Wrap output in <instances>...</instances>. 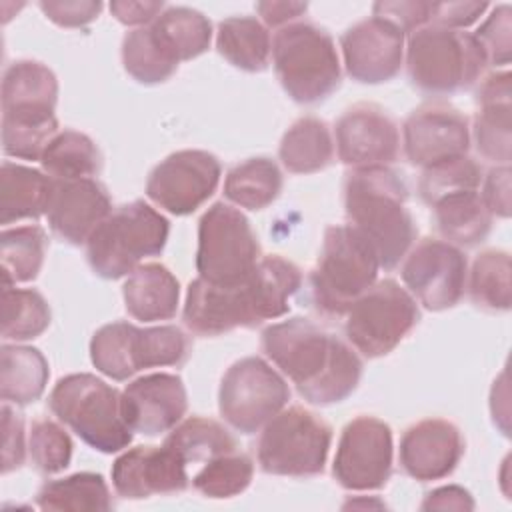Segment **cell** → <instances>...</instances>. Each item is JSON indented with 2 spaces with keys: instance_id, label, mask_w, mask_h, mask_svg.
<instances>
[{
  "instance_id": "cell-26",
  "label": "cell",
  "mask_w": 512,
  "mask_h": 512,
  "mask_svg": "<svg viewBox=\"0 0 512 512\" xmlns=\"http://www.w3.org/2000/svg\"><path fill=\"white\" fill-rule=\"evenodd\" d=\"M54 178L22 164L4 162L0 170V222L12 224L46 214Z\"/></svg>"
},
{
  "instance_id": "cell-53",
  "label": "cell",
  "mask_w": 512,
  "mask_h": 512,
  "mask_svg": "<svg viewBox=\"0 0 512 512\" xmlns=\"http://www.w3.org/2000/svg\"><path fill=\"white\" fill-rule=\"evenodd\" d=\"M258 14L266 26H282L308 10L306 2H258Z\"/></svg>"
},
{
  "instance_id": "cell-18",
  "label": "cell",
  "mask_w": 512,
  "mask_h": 512,
  "mask_svg": "<svg viewBox=\"0 0 512 512\" xmlns=\"http://www.w3.org/2000/svg\"><path fill=\"white\" fill-rule=\"evenodd\" d=\"M334 132L338 158L352 170L388 166L398 156V126L376 104H354L338 118Z\"/></svg>"
},
{
  "instance_id": "cell-41",
  "label": "cell",
  "mask_w": 512,
  "mask_h": 512,
  "mask_svg": "<svg viewBox=\"0 0 512 512\" xmlns=\"http://www.w3.org/2000/svg\"><path fill=\"white\" fill-rule=\"evenodd\" d=\"M510 256L502 250H486L476 256L470 270V298L492 312L510 310Z\"/></svg>"
},
{
  "instance_id": "cell-7",
  "label": "cell",
  "mask_w": 512,
  "mask_h": 512,
  "mask_svg": "<svg viewBox=\"0 0 512 512\" xmlns=\"http://www.w3.org/2000/svg\"><path fill=\"white\" fill-rule=\"evenodd\" d=\"M272 62L284 92L298 104L328 98L342 80L332 36L310 22H294L276 32Z\"/></svg>"
},
{
  "instance_id": "cell-33",
  "label": "cell",
  "mask_w": 512,
  "mask_h": 512,
  "mask_svg": "<svg viewBox=\"0 0 512 512\" xmlns=\"http://www.w3.org/2000/svg\"><path fill=\"white\" fill-rule=\"evenodd\" d=\"M36 504L42 510L58 512L110 510L114 506L106 480L96 472H76L46 482L36 494Z\"/></svg>"
},
{
  "instance_id": "cell-16",
  "label": "cell",
  "mask_w": 512,
  "mask_h": 512,
  "mask_svg": "<svg viewBox=\"0 0 512 512\" xmlns=\"http://www.w3.org/2000/svg\"><path fill=\"white\" fill-rule=\"evenodd\" d=\"M468 148V118L450 104H422L404 122V152L414 166L430 168L466 156Z\"/></svg>"
},
{
  "instance_id": "cell-6",
  "label": "cell",
  "mask_w": 512,
  "mask_h": 512,
  "mask_svg": "<svg viewBox=\"0 0 512 512\" xmlns=\"http://www.w3.org/2000/svg\"><path fill=\"white\" fill-rule=\"evenodd\" d=\"M380 262L370 242L350 224L324 232L310 290L316 308L326 316H342L378 278Z\"/></svg>"
},
{
  "instance_id": "cell-45",
  "label": "cell",
  "mask_w": 512,
  "mask_h": 512,
  "mask_svg": "<svg viewBox=\"0 0 512 512\" xmlns=\"http://www.w3.org/2000/svg\"><path fill=\"white\" fill-rule=\"evenodd\" d=\"M512 10L508 4H498L484 24L474 32L476 42L480 44L486 62L492 66H508L512 52Z\"/></svg>"
},
{
  "instance_id": "cell-27",
  "label": "cell",
  "mask_w": 512,
  "mask_h": 512,
  "mask_svg": "<svg viewBox=\"0 0 512 512\" xmlns=\"http://www.w3.org/2000/svg\"><path fill=\"white\" fill-rule=\"evenodd\" d=\"M58 80L54 72L34 60H16L4 70L2 112H54Z\"/></svg>"
},
{
  "instance_id": "cell-23",
  "label": "cell",
  "mask_w": 512,
  "mask_h": 512,
  "mask_svg": "<svg viewBox=\"0 0 512 512\" xmlns=\"http://www.w3.org/2000/svg\"><path fill=\"white\" fill-rule=\"evenodd\" d=\"M90 360L112 380H128L144 368H154L150 328L122 320L104 324L90 340Z\"/></svg>"
},
{
  "instance_id": "cell-52",
  "label": "cell",
  "mask_w": 512,
  "mask_h": 512,
  "mask_svg": "<svg viewBox=\"0 0 512 512\" xmlns=\"http://www.w3.org/2000/svg\"><path fill=\"white\" fill-rule=\"evenodd\" d=\"M422 510H472L474 500L462 486H442L432 490L420 506Z\"/></svg>"
},
{
  "instance_id": "cell-31",
  "label": "cell",
  "mask_w": 512,
  "mask_h": 512,
  "mask_svg": "<svg viewBox=\"0 0 512 512\" xmlns=\"http://www.w3.org/2000/svg\"><path fill=\"white\" fill-rule=\"evenodd\" d=\"M278 156L288 172L312 174L324 170L334 156L328 124L316 116L296 120L282 136Z\"/></svg>"
},
{
  "instance_id": "cell-39",
  "label": "cell",
  "mask_w": 512,
  "mask_h": 512,
  "mask_svg": "<svg viewBox=\"0 0 512 512\" xmlns=\"http://www.w3.org/2000/svg\"><path fill=\"white\" fill-rule=\"evenodd\" d=\"M58 134L54 112H2V148L20 160H40Z\"/></svg>"
},
{
  "instance_id": "cell-25",
  "label": "cell",
  "mask_w": 512,
  "mask_h": 512,
  "mask_svg": "<svg viewBox=\"0 0 512 512\" xmlns=\"http://www.w3.org/2000/svg\"><path fill=\"white\" fill-rule=\"evenodd\" d=\"M126 312L140 322L170 320L176 316L180 284L162 264H140L122 286Z\"/></svg>"
},
{
  "instance_id": "cell-11",
  "label": "cell",
  "mask_w": 512,
  "mask_h": 512,
  "mask_svg": "<svg viewBox=\"0 0 512 512\" xmlns=\"http://www.w3.org/2000/svg\"><path fill=\"white\" fill-rule=\"evenodd\" d=\"M260 244L248 218L234 206L216 202L198 222V276L212 284L244 280L260 260Z\"/></svg>"
},
{
  "instance_id": "cell-3",
  "label": "cell",
  "mask_w": 512,
  "mask_h": 512,
  "mask_svg": "<svg viewBox=\"0 0 512 512\" xmlns=\"http://www.w3.org/2000/svg\"><path fill=\"white\" fill-rule=\"evenodd\" d=\"M406 200L404 180L388 166L354 168L344 180V208L350 226L370 242L384 270L398 266L416 238Z\"/></svg>"
},
{
  "instance_id": "cell-38",
  "label": "cell",
  "mask_w": 512,
  "mask_h": 512,
  "mask_svg": "<svg viewBox=\"0 0 512 512\" xmlns=\"http://www.w3.org/2000/svg\"><path fill=\"white\" fill-rule=\"evenodd\" d=\"M122 64L124 70L140 84H160L176 72L180 62L160 42L152 26H142L124 36Z\"/></svg>"
},
{
  "instance_id": "cell-13",
  "label": "cell",
  "mask_w": 512,
  "mask_h": 512,
  "mask_svg": "<svg viewBox=\"0 0 512 512\" xmlns=\"http://www.w3.org/2000/svg\"><path fill=\"white\" fill-rule=\"evenodd\" d=\"M392 430L374 416L350 420L340 436L332 474L346 490H378L392 474Z\"/></svg>"
},
{
  "instance_id": "cell-40",
  "label": "cell",
  "mask_w": 512,
  "mask_h": 512,
  "mask_svg": "<svg viewBox=\"0 0 512 512\" xmlns=\"http://www.w3.org/2000/svg\"><path fill=\"white\" fill-rule=\"evenodd\" d=\"M50 306L30 288H2V338L24 342L38 338L50 326Z\"/></svg>"
},
{
  "instance_id": "cell-19",
  "label": "cell",
  "mask_w": 512,
  "mask_h": 512,
  "mask_svg": "<svg viewBox=\"0 0 512 512\" xmlns=\"http://www.w3.org/2000/svg\"><path fill=\"white\" fill-rule=\"evenodd\" d=\"M120 408L132 432L144 436L170 432L188 408L184 382L168 372L140 376L120 392Z\"/></svg>"
},
{
  "instance_id": "cell-24",
  "label": "cell",
  "mask_w": 512,
  "mask_h": 512,
  "mask_svg": "<svg viewBox=\"0 0 512 512\" xmlns=\"http://www.w3.org/2000/svg\"><path fill=\"white\" fill-rule=\"evenodd\" d=\"M478 112L474 118L476 150L492 162L510 164L512 124H510V72H496L484 78L478 88Z\"/></svg>"
},
{
  "instance_id": "cell-49",
  "label": "cell",
  "mask_w": 512,
  "mask_h": 512,
  "mask_svg": "<svg viewBox=\"0 0 512 512\" xmlns=\"http://www.w3.org/2000/svg\"><path fill=\"white\" fill-rule=\"evenodd\" d=\"M488 8V2H432L430 24L460 30L474 24Z\"/></svg>"
},
{
  "instance_id": "cell-48",
  "label": "cell",
  "mask_w": 512,
  "mask_h": 512,
  "mask_svg": "<svg viewBox=\"0 0 512 512\" xmlns=\"http://www.w3.org/2000/svg\"><path fill=\"white\" fill-rule=\"evenodd\" d=\"M430 4L432 2H376L372 12L392 22L402 34H412L430 22Z\"/></svg>"
},
{
  "instance_id": "cell-46",
  "label": "cell",
  "mask_w": 512,
  "mask_h": 512,
  "mask_svg": "<svg viewBox=\"0 0 512 512\" xmlns=\"http://www.w3.org/2000/svg\"><path fill=\"white\" fill-rule=\"evenodd\" d=\"M38 6L48 20L62 28H82L102 12V2L94 0H42Z\"/></svg>"
},
{
  "instance_id": "cell-8",
  "label": "cell",
  "mask_w": 512,
  "mask_h": 512,
  "mask_svg": "<svg viewBox=\"0 0 512 512\" xmlns=\"http://www.w3.org/2000/svg\"><path fill=\"white\" fill-rule=\"evenodd\" d=\"M486 64V56L470 32L426 24L408 36V76L426 94L442 96L468 88L480 78Z\"/></svg>"
},
{
  "instance_id": "cell-37",
  "label": "cell",
  "mask_w": 512,
  "mask_h": 512,
  "mask_svg": "<svg viewBox=\"0 0 512 512\" xmlns=\"http://www.w3.org/2000/svg\"><path fill=\"white\" fill-rule=\"evenodd\" d=\"M164 446L176 452L186 464H196L236 450V440L220 422L190 416L170 430Z\"/></svg>"
},
{
  "instance_id": "cell-20",
  "label": "cell",
  "mask_w": 512,
  "mask_h": 512,
  "mask_svg": "<svg viewBox=\"0 0 512 512\" xmlns=\"http://www.w3.org/2000/svg\"><path fill=\"white\" fill-rule=\"evenodd\" d=\"M186 462L168 446H136L122 452L110 470L118 496L140 500L154 494H176L186 490Z\"/></svg>"
},
{
  "instance_id": "cell-21",
  "label": "cell",
  "mask_w": 512,
  "mask_h": 512,
  "mask_svg": "<svg viewBox=\"0 0 512 512\" xmlns=\"http://www.w3.org/2000/svg\"><path fill=\"white\" fill-rule=\"evenodd\" d=\"M110 212V196L96 178H54L46 218L58 238L84 244Z\"/></svg>"
},
{
  "instance_id": "cell-51",
  "label": "cell",
  "mask_w": 512,
  "mask_h": 512,
  "mask_svg": "<svg viewBox=\"0 0 512 512\" xmlns=\"http://www.w3.org/2000/svg\"><path fill=\"white\" fill-rule=\"evenodd\" d=\"M110 12L114 18L126 26H144L148 22H154L162 12V2H148V0H116L110 4Z\"/></svg>"
},
{
  "instance_id": "cell-14",
  "label": "cell",
  "mask_w": 512,
  "mask_h": 512,
  "mask_svg": "<svg viewBox=\"0 0 512 512\" xmlns=\"http://www.w3.org/2000/svg\"><path fill=\"white\" fill-rule=\"evenodd\" d=\"M220 162L206 150H178L166 156L146 180L148 198L174 216L198 210L218 188Z\"/></svg>"
},
{
  "instance_id": "cell-47",
  "label": "cell",
  "mask_w": 512,
  "mask_h": 512,
  "mask_svg": "<svg viewBox=\"0 0 512 512\" xmlns=\"http://www.w3.org/2000/svg\"><path fill=\"white\" fill-rule=\"evenodd\" d=\"M2 474H8L24 464L26 458V442H24V420L22 416L8 406L2 404Z\"/></svg>"
},
{
  "instance_id": "cell-5",
  "label": "cell",
  "mask_w": 512,
  "mask_h": 512,
  "mask_svg": "<svg viewBox=\"0 0 512 512\" xmlns=\"http://www.w3.org/2000/svg\"><path fill=\"white\" fill-rule=\"evenodd\" d=\"M48 406L60 422L98 452L114 454L132 442V430L120 408V392L94 374L60 378L48 396Z\"/></svg>"
},
{
  "instance_id": "cell-50",
  "label": "cell",
  "mask_w": 512,
  "mask_h": 512,
  "mask_svg": "<svg viewBox=\"0 0 512 512\" xmlns=\"http://www.w3.org/2000/svg\"><path fill=\"white\" fill-rule=\"evenodd\" d=\"M480 198L492 216H500V218L510 216L512 200H510V166L508 164H500L486 174Z\"/></svg>"
},
{
  "instance_id": "cell-44",
  "label": "cell",
  "mask_w": 512,
  "mask_h": 512,
  "mask_svg": "<svg viewBox=\"0 0 512 512\" xmlns=\"http://www.w3.org/2000/svg\"><path fill=\"white\" fill-rule=\"evenodd\" d=\"M28 452L36 470L42 474H56L70 466L72 440L60 424L40 418L30 428Z\"/></svg>"
},
{
  "instance_id": "cell-28",
  "label": "cell",
  "mask_w": 512,
  "mask_h": 512,
  "mask_svg": "<svg viewBox=\"0 0 512 512\" xmlns=\"http://www.w3.org/2000/svg\"><path fill=\"white\" fill-rule=\"evenodd\" d=\"M430 208L434 210L438 232L454 246H476L492 228V214L484 206L478 190L446 194Z\"/></svg>"
},
{
  "instance_id": "cell-22",
  "label": "cell",
  "mask_w": 512,
  "mask_h": 512,
  "mask_svg": "<svg viewBox=\"0 0 512 512\" xmlns=\"http://www.w3.org/2000/svg\"><path fill=\"white\" fill-rule=\"evenodd\" d=\"M464 454V440L452 422L426 418L412 424L400 440V466L420 482L440 480L454 472Z\"/></svg>"
},
{
  "instance_id": "cell-12",
  "label": "cell",
  "mask_w": 512,
  "mask_h": 512,
  "mask_svg": "<svg viewBox=\"0 0 512 512\" xmlns=\"http://www.w3.org/2000/svg\"><path fill=\"white\" fill-rule=\"evenodd\" d=\"M290 400L286 380L262 358L234 362L218 390L220 416L240 434L258 432Z\"/></svg>"
},
{
  "instance_id": "cell-35",
  "label": "cell",
  "mask_w": 512,
  "mask_h": 512,
  "mask_svg": "<svg viewBox=\"0 0 512 512\" xmlns=\"http://www.w3.org/2000/svg\"><path fill=\"white\" fill-rule=\"evenodd\" d=\"M40 164L52 178H92L102 168V156L98 146L86 134L62 130L44 148Z\"/></svg>"
},
{
  "instance_id": "cell-34",
  "label": "cell",
  "mask_w": 512,
  "mask_h": 512,
  "mask_svg": "<svg viewBox=\"0 0 512 512\" xmlns=\"http://www.w3.org/2000/svg\"><path fill=\"white\" fill-rule=\"evenodd\" d=\"M150 26L178 62L192 60L210 48L212 24L198 10L170 6Z\"/></svg>"
},
{
  "instance_id": "cell-1",
  "label": "cell",
  "mask_w": 512,
  "mask_h": 512,
  "mask_svg": "<svg viewBox=\"0 0 512 512\" xmlns=\"http://www.w3.org/2000/svg\"><path fill=\"white\" fill-rule=\"evenodd\" d=\"M302 286L300 268L278 256H262L236 284H212L196 278L188 284L182 320L198 336H218L234 328H254L290 310V298Z\"/></svg>"
},
{
  "instance_id": "cell-42",
  "label": "cell",
  "mask_w": 512,
  "mask_h": 512,
  "mask_svg": "<svg viewBox=\"0 0 512 512\" xmlns=\"http://www.w3.org/2000/svg\"><path fill=\"white\" fill-rule=\"evenodd\" d=\"M254 476V462L244 452H226L208 462L192 478V486L206 498H232L244 492Z\"/></svg>"
},
{
  "instance_id": "cell-10",
  "label": "cell",
  "mask_w": 512,
  "mask_h": 512,
  "mask_svg": "<svg viewBox=\"0 0 512 512\" xmlns=\"http://www.w3.org/2000/svg\"><path fill=\"white\" fill-rule=\"evenodd\" d=\"M420 310L414 296L396 280L374 282L346 310L344 332L348 342L366 358L392 352L418 324Z\"/></svg>"
},
{
  "instance_id": "cell-9",
  "label": "cell",
  "mask_w": 512,
  "mask_h": 512,
  "mask_svg": "<svg viewBox=\"0 0 512 512\" xmlns=\"http://www.w3.org/2000/svg\"><path fill=\"white\" fill-rule=\"evenodd\" d=\"M332 428L314 412L292 406L272 416L258 440V464L274 476H316L324 470Z\"/></svg>"
},
{
  "instance_id": "cell-36",
  "label": "cell",
  "mask_w": 512,
  "mask_h": 512,
  "mask_svg": "<svg viewBox=\"0 0 512 512\" xmlns=\"http://www.w3.org/2000/svg\"><path fill=\"white\" fill-rule=\"evenodd\" d=\"M46 232L36 226L6 228L0 234V260H2V284L12 286L18 282H30L38 276L46 254Z\"/></svg>"
},
{
  "instance_id": "cell-2",
  "label": "cell",
  "mask_w": 512,
  "mask_h": 512,
  "mask_svg": "<svg viewBox=\"0 0 512 512\" xmlns=\"http://www.w3.org/2000/svg\"><path fill=\"white\" fill-rule=\"evenodd\" d=\"M262 350L310 404L346 400L362 376L358 354L308 318L294 316L264 328Z\"/></svg>"
},
{
  "instance_id": "cell-43",
  "label": "cell",
  "mask_w": 512,
  "mask_h": 512,
  "mask_svg": "<svg viewBox=\"0 0 512 512\" xmlns=\"http://www.w3.org/2000/svg\"><path fill=\"white\" fill-rule=\"evenodd\" d=\"M480 166L468 158L458 156L440 164H434L430 168H424L422 178L418 182L420 198L432 206L436 200H440L446 194L458 192V190H478L480 186Z\"/></svg>"
},
{
  "instance_id": "cell-32",
  "label": "cell",
  "mask_w": 512,
  "mask_h": 512,
  "mask_svg": "<svg viewBox=\"0 0 512 512\" xmlns=\"http://www.w3.org/2000/svg\"><path fill=\"white\" fill-rule=\"evenodd\" d=\"M282 192V172L278 164L266 156L248 158L228 170L224 180V196L236 206L262 210L270 206Z\"/></svg>"
},
{
  "instance_id": "cell-30",
  "label": "cell",
  "mask_w": 512,
  "mask_h": 512,
  "mask_svg": "<svg viewBox=\"0 0 512 512\" xmlns=\"http://www.w3.org/2000/svg\"><path fill=\"white\" fill-rule=\"evenodd\" d=\"M216 48L232 66L246 72H262L272 54L266 26L254 16H230L218 24Z\"/></svg>"
},
{
  "instance_id": "cell-4",
  "label": "cell",
  "mask_w": 512,
  "mask_h": 512,
  "mask_svg": "<svg viewBox=\"0 0 512 512\" xmlns=\"http://www.w3.org/2000/svg\"><path fill=\"white\" fill-rule=\"evenodd\" d=\"M170 234V222L142 200L112 210L86 242L90 268L116 280L130 276L144 258L158 256Z\"/></svg>"
},
{
  "instance_id": "cell-29",
  "label": "cell",
  "mask_w": 512,
  "mask_h": 512,
  "mask_svg": "<svg viewBox=\"0 0 512 512\" xmlns=\"http://www.w3.org/2000/svg\"><path fill=\"white\" fill-rule=\"evenodd\" d=\"M48 360L38 348L4 344L0 350V396L18 406L38 400L48 384Z\"/></svg>"
},
{
  "instance_id": "cell-17",
  "label": "cell",
  "mask_w": 512,
  "mask_h": 512,
  "mask_svg": "<svg viewBox=\"0 0 512 512\" xmlns=\"http://www.w3.org/2000/svg\"><path fill=\"white\" fill-rule=\"evenodd\" d=\"M346 74L362 84L392 80L404 60V34L388 20L372 16L350 26L342 38Z\"/></svg>"
},
{
  "instance_id": "cell-15",
  "label": "cell",
  "mask_w": 512,
  "mask_h": 512,
  "mask_svg": "<svg viewBox=\"0 0 512 512\" xmlns=\"http://www.w3.org/2000/svg\"><path fill=\"white\" fill-rule=\"evenodd\" d=\"M466 268V256L458 246L424 238L406 254L402 280L424 308L440 312L460 302L466 288Z\"/></svg>"
}]
</instances>
